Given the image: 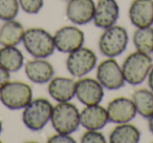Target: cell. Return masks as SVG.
Listing matches in <instances>:
<instances>
[{
	"mask_svg": "<svg viewBox=\"0 0 153 143\" xmlns=\"http://www.w3.org/2000/svg\"><path fill=\"white\" fill-rule=\"evenodd\" d=\"M152 65V58L149 54L138 51L129 54L122 65L125 81L131 85L142 84L148 77Z\"/></svg>",
	"mask_w": 153,
	"mask_h": 143,
	"instance_id": "cell-1",
	"label": "cell"
},
{
	"mask_svg": "<svg viewBox=\"0 0 153 143\" xmlns=\"http://www.w3.org/2000/svg\"><path fill=\"white\" fill-rule=\"evenodd\" d=\"M23 45L26 52L34 58H47L56 49L53 36L40 28H30L25 31Z\"/></svg>",
	"mask_w": 153,
	"mask_h": 143,
	"instance_id": "cell-2",
	"label": "cell"
},
{
	"mask_svg": "<svg viewBox=\"0 0 153 143\" xmlns=\"http://www.w3.org/2000/svg\"><path fill=\"white\" fill-rule=\"evenodd\" d=\"M51 125L57 133L68 134L76 132L80 125V112L69 101L58 102L53 107L51 117Z\"/></svg>",
	"mask_w": 153,
	"mask_h": 143,
	"instance_id": "cell-3",
	"label": "cell"
},
{
	"mask_svg": "<svg viewBox=\"0 0 153 143\" xmlns=\"http://www.w3.org/2000/svg\"><path fill=\"white\" fill-rule=\"evenodd\" d=\"M53 107L51 103L45 98H37L32 100L23 109V124L33 132L43 130V127L51 121Z\"/></svg>",
	"mask_w": 153,
	"mask_h": 143,
	"instance_id": "cell-4",
	"label": "cell"
},
{
	"mask_svg": "<svg viewBox=\"0 0 153 143\" xmlns=\"http://www.w3.org/2000/svg\"><path fill=\"white\" fill-rule=\"evenodd\" d=\"M128 33L123 26L112 25L105 28L99 40V49L104 56L108 58H114L122 55L127 49Z\"/></svg>",
	"mask_w": 153,
	"mask_h": 143,
	"instance_id": "cell-5",
	"label": "cell"
},
{
	"mask_svg": "<svg viewBox=\"0 0 153 143\" xmlns=\"http://www.w3.org/2000/svg\"><path fill=\"white\" fill-rule=\"evenodd\" d=\"M33 100L32 88L21 81H10L0 91V101L10 109H24Z\"/></svg>",
	"mask_w": 153,
	"mask_h": 143,
	"instance_id": "cell-6",
	"label": "cell"
},
{
	"mask_svg": "<svg viewBox=\"0 0 153 143\" xmlns=\"http://www.w3.org/2000/svg\"><path fill=\"white\" fill-rule=\"evenodd\" d=\"M97 65V56L90 49L80 47L68 54L66 68L74 77L82 78L90 73Z\"/></svg>",
	"mask_w": 153,
	"mask_h": 143,
	"instance_id": "cell-7",
	"label": "cell"
},
{
	"mask_svg": "<svg viewBox=\"0 0 153 143\" xmlns=\"http://www.w3.org/2000/svg\"><path fill=\"white\" fill-rule=\"evenodd\" d=\"M97 79L104 88L115 91L125 85L122 67L113 58L102 61L97 68Z\"/></svg>",
	"mask_w": 153,
	"mask_h": 143,
	"instance_id": "cell-8",
	"label": "cell"
},
{
	"mask_svg": "<svg viewBox=\"0 0 153 143\" xmlns=\"http://www.w3.org/2000/svg\"><path fill=\"white\" fill-rule=\"evenodd\" d=\"M85 35L76 26L66 25L58 30L53 35L55 46L61 53L69 54L83 46Z\"/></svg>",
	"mask_w": 153,
	"mask_h": 143,
	"instance_id": "cell-9",
	"label": "cell"
},
{
	"mask_svg": "<svg viewBox=\"0 0 153 143\" xmlns=\"http://www.w3.org/2000/svg\"><path fill=\"white\" fill-rule=\"evenodd\" d=\"M76 97L85 105L100 104L104 97V88L92 78H82L76 82Z\"/></svg>",
	"mask_w": 153,
	"mask_h": 143,
	"instance_id": "cell-10",
	"label": "cell"
},
{
	"mask_svg": "<svg viewBox=\"0 0 153 143\" xmlns=\"http://www.w3.org/2000/svg\"><path fill=\"white\" fill-rule=\"evenodd\" d=\"M106 109L109 121L117 124L128 123L137 114L133 100L126 97H119L111 100Z\"/></svg>",
	"mask_w": 153,
	"mask_h": 143,
	"instance_id": "cell-11",
	"label": "cell"
},
{
	"mask_svg": "<svg viewBox=\"0 0 153 143\" xmlns=\"http://www.w3.org/2000/svg\"><path fill=\"white\" fill-rule=\"evenodd\" d=\"M96 11L94 0H68L66 16L68 20L78 25H83L92 21Z\"/></svg>",
	"mask_w": 153,
	"mask_h": 143,
	"instance_id": "cell-12",
	"label": "cell"
},
{
	"mask_svg": "<svg viewBox=\"0 0 153 143\" xmlns=\"http://www.w3.org/2000/svg\"><path fill=\"white\" fill-rule=\"evenodd\" d=\"M119 17L120 7L115 0H99L92 20L97 28L105 30L114 25Z\"/></svg>",
	"mask_w": 153,
	"mask_h": 143,
	"instance_id": "cell-13",
	"label": "cell"
},
{
	"mask_svg": "<svg viewBox=\"0 0 153 143\" xmlns=\"http://www.w3.org/2000/svg\"><path fill=\"white\" fill-rule=\"evenodd\" d=\"M24 72L28 79L37 84L49 82L53 78V66L44 58H35L26 62Z\"/></svg>",
	"mask_w": 153,
	"mask_h": 143,
	"instance_id": "cell-14",
	"label": "cell"
},
{
	"mask_svg": "<svg viewBox=\"0 0 153 143\" xmlns=\"http://www.w3.org/2000/svg\"><path fill=\"white\" fill-rule=\"evenodd\" d=\"M129 19L136 28L153 24V0H133L129 7Z\"/></svg>",
	"mask_w": 153,
	"mask_h": 143,
	"instance_id": "cell-15",
	"label": "cell"
},
{
	"mask_svg": "<svg viewBox=\"0 0 153 143\" xmlns=\"http://www.w3.org/2000/svg\"><path fill=\"white\" fill-rule=\"evenodd\" d=\"M109 122L107 109L100 104L86 105L80 113V124L85 130H100Z\"/></svg>",
	"mask_w": 153,
	"mask_h": 143,
	"instance_id": "cell-16",
	"label": "cell"
},
{
	"mask_svg": "<svg viewBox=\"0 0 153 143\" xmlns=\"http://www.w3.org/2000/svg\"><path fill=\"white\" fill-rule=\"evenodd\" d=\"M48 94L57 102L70 101L76 96V81L67 77H56L49 81Z\"/></svg>",
	"mask_w": 153,
	"mask_h": 143,
	"instance_id": "cell-17",
	"label": "cell"
},
{
	"mask_svg": "<svg viewBox=\"0 0 153 143\" xmlns=\"http://www.w3.org/2000/svg\"><path fill=\"white\" fill-rule=\"evenodd\" d=\"M23 26L16 20L4 21L0 28V44L3 46H16L22 40L24 36Z\"/></svg>",
	"mask_w": 153,
	"mask_h": 143,
	"instance_id": "cell-18",
	"label": "cell"
},
{
	"mask_svg": "<svg viewBox=\"0 0 153 143\" xmlns=\"http://www.w3.org/2000/svg\"><path fill=\"white\" fill-rule=\"evenodd\" d=\"M23 54L16 46H2L0 49V66L10 73L19 70L23 66Z\"/></svg>",
	"mask_w": 153,
	"mask_h": 143,
	"instance_id": "cell-19",
	"label": "cell"
},
{
	"mask_svg": "<svg viewBox=\"0 0 153 143\" xmlns=\"http://www.w3.org/2000/svg\"><path fill=\"white\" fill-rule=\"evenodd\" d=\"M140 133L136 126L128 123L119 124L109 135L110 143H137Z\"/></svg>",
	"mask_w": 153,
	"mask_h": 143,
	"instance_id": "cell-20",
	"label": "cell"
},
{
	"mask_svg": "<svg viewBox=\"0 0 153 143\" xmlns=\"http://www.w3.org/2000/svg\"><path fill=\"white\" fill-rule=\"evenodd\" d=\"M132 100L136 112L143 118H150L153 115V92L147 88H138L132 94Z\"/></svg>",
	"mask_w": 153,
	"mask_h": 143,
	"instance_id": "cell-21",
	"label": "cell"
},
{
	"mask_svg": "<svg viewBox=\"0 0 153 143\" xmlns=\"http://www.w3.org/2000/svg\"><path fill=\"white\" fill-rule=\"evenodd\" d=\"M133 44L136 51L145 54L153 52V28H140L133 34Z\"/></svg>",
	"mask_w": 153,
	"mask_h": 143,
	"instance_id": "cell-22",
	"label": "cell"
},
{
	"mask_svg": "<svg viewBox=\"0 0 153 143\" xmlns=\"http://www.w3.org/2000/svg\"><path fill=\"white\" fill-rule=\"evenodd\" d=\"M18 0H0V19L3 21L13 20L19 13Z\"/></svg>",
	"mask_w": 153,
	"mask_h": 143,
	"instance_id": "cell-23",
	"label": "cell"
},
{
	"mask_svg": "<svg viewBox=\"0 0 153 143\" xmlns=\"http://www.w3.org/2000/svg\"><path fill=\"white\" fill-rule=\"evenodd\" d=\"M18 2L27 14H38L44 5V0H18Z\"/></svg>",
	"mask_w": 153,
	"mask_h": 143,
	"instance_id": "cell-24",
	"label": "cell"
},
{
	"mask_svg": "<svg viewBox=\"0 0 153 143\" xmlns=\"http://www.w3.org/2000/svg\"><path fill=\"white\" fill-rule=\"evenodd\" d=\"M82 143H105V136L99 130H87L81 137Z\"/></svg>",
	"mask_w": 153,
	"mask_h": 143,
	"instance_id": "cell-25",
	"label": "cell"
},
{
	"mask_svg": "<svg viewBox=\"0 0 153 143\" xmlns=\"http://www.w3.org/2000/svg\"><path fill=\"white\" fill-rule=\"evenodd\" d=\"M48 143H74L76 141L72 139V137H70L68 134H61V133H57L53 136L49 137Z\"/></svg>",
	"mask_w": 153,
	"mask_h": 143,
	"instance_id": "cell-26",
	"label": "cell"
},
{
	"mask_svg": "<svg viewBox=\"0 0 153 143\" xmlns=\"http://www.w3.org/2000/svg\"><path fill=\"white\" fill-rule=\"evenodd\" d=\"M11 81V74L9 70H4L2 66H0V91L4 88L7 83Z\"/></svg>",
	"mask_w": 153,
	"mask_h": 143,
	"instance_id": "cell-27",
	"label": "cell"
},
{
	"mask_svg": "<svg viewBox=\"0 0 153 143\" xmlns=\"http://www.w3.org/2000/svg\"><path fill=\"white\" fill-rule=\"evenodd\" d=\"M148 84H149L150 90L153 92V65H152V67H151L150 72H149V74H148Z\"/></svg>",
	"mask_w": 153,
	"mask_h": 143,
	"instance_id": "cell-28",
	"label": "cell"
},
{
	"mask_svg": "<svg viewBox=\"0 0 153 143\" xmlns=\"http://www.w3.org/2000/svg\"><path fill=\"white\" fill-rule=\"evenodd\" d=\"M148 126H149L150 132L153 134V115L151 116L150 118H148Z\"/></svg>",
	"mask_w": 153,
	"mask_h": 143,
	"instance_id": "cell-29",
	"label": "cell"
},
{
	"mask_svg": "<svg viewBox=\"0 0 153 143\" xmlns=\"http://www.w3.org/2000/svg\"><path fill=\"white\" fill-rule=\"evenodd\" d=\"M1 133H2V121L0 120V135H1Z\"/></svg>",
	"mask_w": 153,
	"mask_h": 143,
	"instance_id": "cell-30",
	"label": "cell"
},
{
	"mask_svg": "<svg viewBox=\"0 0 153 143\" xmlns=\"http://www.w3.org/2000/svg\"><path fill=\"white\" fill-rule=\"evenodd\" d=\"M152 54H153V52H152Z\"/></svg>",
	"mask_w": 153,
	"mask_h": 143,
	"instance_id": "cell-31",
	"label": "cell"
}]
</instances>
